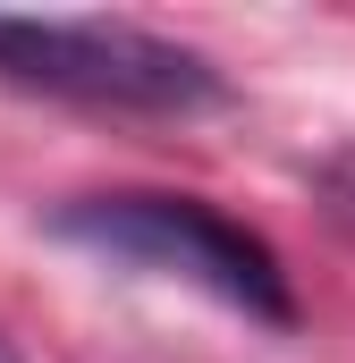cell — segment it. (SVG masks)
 Returning <instances> with one entry per match:
<instances>
[{
  "instance_id": "cell-1",
  "label": "cell",
  "mask_w": 355,
  "mask_h": 363,
  "mask_svg": "<svg viewBox=\"0 0 355 363\" xmlns=\"http://www.w3.org/2000/svg\"><path fill=\"white\" fill-rule=\"evenodd\" d=\"M0 85L127 118H203L229 101V77L203 51L119 17H0Z\"/></svg>"
},
{
  "instance_id": "cell-2",
  "label": "cell",
  "mask_w": 355,
  "mask_h": 363,
  "mask_svg": "<svg viewBox=\"0 0 355 363\" xmlns=\"http://www.w3.org/2000/svg\"><path fill=\"white\" fill-rule=\"evenodd\" d=\"M51 228L68 245L102 254V262H136V271L186 279V287L220 296L246 321H271V330L296 321V287L279 271V254H271L246 220L212 211L203 194H85Z\"/></svg>"
},
{
  "instance_id": "cell-3",
  "label": "cell",
  "mask_w": 355,
  "mask_h": 363,
  "mask_svg": "<svg viewBox=\"0 0 355 363\" xmlns=\"http://www.w3.org/2000/svg\"><path fill=\"white\" fill-rule=\"evenodd\" d=\"M0 363H17V347H9V338H0Z\"/></svg>"
}]
</instances>
